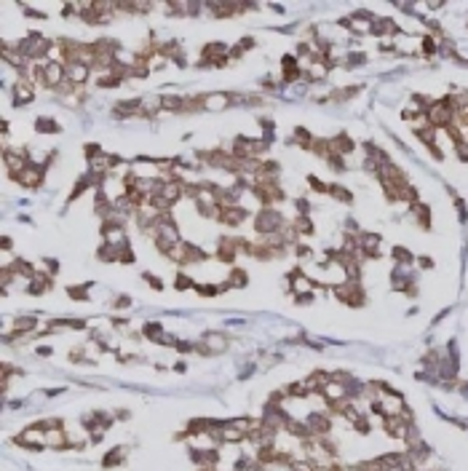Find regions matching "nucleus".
I'll use <instances>...</instances> for the list:
<instances>
[{"mask_svg":"<svg viewBox=\"0 0 468 471\" xmlns=\"http://www.w3.org/2000/svg\"><path fill=\"white\" fill-rule=\"evenodd\" d=\"M35 99V86L30 81H19L14 86V104H27Z\"/></svg>","mask_w":468,"mask_h":471,"instance_id":"f257e3e1","label":"nucleus"},{"mask_svg":"<svg viewBox=\"0 0 468 471\" xmlns=\"http://www.w3.org/2000/svg\"><path fill=\"white\" fill-rule=\"evenodd\" d=\"M123 461H126V447H115V450H110V453L102 458V466L104 469H113V466H118V463H123Z\"/></svg>","mask_w":468,"mask_h":471,"instance_id":"f03ea898","label":"nucleus"},{"mask_svg":"<svg viewBox=\"0 0 468 471\" xmlns=\"http://www.w3.org/2000/svg\"><path fill=\"white\" fill-rule=\"evenodd\" d=\"M35 129H38V132H43V134H56L59 132V123L54 121V118H38Z\"/></svg>","mask_w":468,"mask_h":471,"instance_id":"7ed1b4c3","label":"nucleus"},{"mask_svg":"<svg viewBox=\"0 0 468 471\" xmlns=\"http://www.w3.org/2000/svg\"><path fill=\"white\" fill-rule=\"evenodd\" d=\"M246 271H241V268H235L233 273H230V279H228V286H243L246 284Z\"/></svg>","mask_w":468,"mask_h":471,"instance_id":"20e7f679","label":"nucleus"},{"mask_svg":"<svg viewBox=\"0 0 468 471\" xmlns=\"http://www.w3.org/2000/svg\"><path fill=\"white\" fill-rule=\"evenodd\" d=\"M190 286H195L193 279L185 276V273H180V276H177V289H190Z\"/></svg>","mask_w":468,"mask_h":471,"instance_id":"39448f33","label":"nucleus"},{"mask_svg":"<svg viewBox=\"0 0 468 471\" xmlns=\"http://www.w3.org/2000/svg\"><path fill=\"white\" fill-rule=\"evenodd\" d=\"M144 281H150L153 289H163V284H161V279H158V276H147V273H144Z\"/></svg>","mask_w":468,"mask_h":471,"instance_id":"423d86ee","label":"nucleus"},{"mask_svg":"<svg viewBox=\"0 0 468 471\" xmlns=\"http://www.w3.org/2000/svg\"><path fill=\"white\" fill-rule=\"evenodd\" d=\"M129 303H131L129 297H118L115 300V308H129Z\"/></svg>","mask_w":468,"mask_h":471,"instance_id":"0eeeda50","label":"nucleus"},{"mask_svg":"<svg viewBox=\"0 0 468 471\" xmlns=\"http://www.w3.org/2000/svg\"><path fill=\"white\" fill-rule=\"evenodd\" d=\"M198 471H217V469H198Z\"/></svg>","mask_w":468,"mask_h":471,"instance_id":"6e6552de","label":"nucleus"}]
</instances>
